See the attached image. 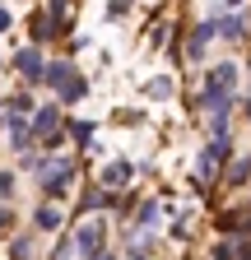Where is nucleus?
Wrapping results in <instances>:
<instances>
[{
    "label": "nucleus",
    "mask_w": 251,
    "mask_h": 260,
    "mask_svg": "<svg viewBox=\"0 0 251 260\" xmlns=\"http://www.w3.org/2000/svg\"><path fill=\"white\" fill-rule=\"evenodd\" d=\"M75 246H79L84 260H98V255H103V223H98V218L79 223V228H75Z\"/></svg>",
    "instance_id": "obj_3"
},
{
    "label": "nucleus",
    "mask_w": 251,
    "mask_h": 260,
    "mask_svg": "<svg viewBox=\"0 0 251 260\" xmlns=\"http://www.w3.org/2000/svg\"><path fill=\"white\" fill-rule=\"evenodd\" d=\"M233 88H237V65H233V60L214 65V70L205 75V84H200V107L214 116L218 135H224V116H228V107H233Z\"/></svg>",
    "instance_id": "obj_1"
},
{
    "label": "nucleus",
    "mask_w": 251,
    "mask_h": 260,
    "mask_svg": "<svg viewBox=\"0 0 251 260\" xmlns=\"http://www.w3.org/2000/svg\"><path fill=\"white\" fill-rule=\"evenodd\" d=\"M246 177H251V158H237L233 168H228V181H237V186H242Z\"/></svg>",
    "instance_id": "obj_15"
},
{
    "label": "nucleus",
    "mask_w": 251,
    "mask_h": 260,
    "mask_svg": "<svg viewBox=\"0 0 251 260\" xmlns=\"http://www.w3.org/2000/svg\"><path fill=\"white\" fill-rule=\"evenodd\" d=\"M56 130H60V112H56V107H42V112L33 116V140H42V144H47Z\"/></svg>",
    "instance_id": "obj_7"
},
{
    "label": "nucleus",
    "mask_w": 251,
    "mask_h": 260,
    "mask_svg": "<svg viewBox=\"0 0 251 260\" xmlns=\"http://www.w3.org/2000/svg\"><path fill=\"white\" fill-rule=\"evenodd\" d=\"M246 121H251V98H246Z\"/></svg>",
    "instance_id": "obj_22"
},
{
    "label": "nucleus",
    "mask_w": 251,
    "mask_h": 260,
    "mask_svg": "<svg viewBox=\"0 0 251 260\" xmlns=\"http://www.w3.org/2000/svg\"><path fill=\"white\" fill-rule=\"evenodd\" d=\"M33 223H38V228H42V233H51V228H60V209H56V205H42V209H38V218H33Z\"/></svg>",
    "instance_id": "obj_13"
},
{
    "label": "nucleus",
    "mask_w": 251,
    "mask_h": 260,
    "mask_svg": "<svg viewBox=\"0 0 251 260\" xmlns=\"http://www.w3.org/2000/svg\"><path fill=\"white\" fill-rule=\"evenodd\" d=\"M5 28H10V10H5V5H0V32H5Z\"/></svg>",
    "instance_id": "obj_20"
},
{
    "label": "nucleus",
    "mask_w": 251,
    "mask_h": 260,
    "mask_svg": "<svg viewBox=\"0 0 251 260\" xmlns=\"http://www.w3.org/2000/svg\"><path fill=\"white\" fill-rule=\"evenodd\" d=\"M70 172H75L70 162H51V168H47V177H42V190H47V195H60V190L70 186Z\"/></svg>",
    "instance_id": "obj_8"
},
{
    "label": "nucleus",
    "mask_w": 251,
    "mask_h": 260,
    "mask_svg": "<svg viewBox=\"0 0 251 260\" xmlns=\"http://www.w3.org/2000/svg\"><path fill=\"white\" fill-rule=\"evenodd\" d=\"M84 93H88V84H84V79H75L70 88H60V103H75V98H84Z\"/></svg>",
    "instance_id": "obj_16"
},
{
    "label": "nucleus",
    "mask_w": 251,
    "mask_h": 260,
    "mask_svg": "<svg viewBox=\"0 0 251 260\" xmlns=\"http://www.w3.org/2000/svg\"><path fill=\"white\" fill-rule=\"evenodd\" d=\"M42 14H47L51 38H56V32H70V5H51V10H42Z\"/></svg>",
    "instance_id": "obj_10"
},
{
    "label": "nucleus",
    "mask_w": 251,
    "mask_h": 260,
    "mask_svg": "<svg viewBox=\"0 0 251 260\" xmlns=\"http://www.w3.org/2000/svg\"><path fill=\"white\" fill-rule=\"evenodd\" d=\"M242 32H246V19H242V14H228L224 23H218V38H228V42L242 38Z\"/></svg>",
    "instance_id": "obj_12"
},
{
    "label": "nucleus",
    "mask_w": 251,
    "mask_h": 260,
    "mask_svg": "<svg viewBox=\"0 0 251 260\" xmlns=\"http://www.w3.org/2000/svg\"><path fill=\"white\" fill-rule=\"evenodd\" d=\"M172 93V79H149V98H168Z\"/></svg>",
    "instance_id": "obj_17"
},
{
    "label": "nucleus",
    "mask_w": 251,
    "mask_h": 260,
    "mask_svg": "<svg viewBox=\"0 0 251 260\" xmlns=\"http://www.w3.org/2000/svg\"><path fill=\"white\" fill-rule=\"evenodd\" d=\"M70 135L75 144H93V121H70Z\"/></svg>",
    "instance_id": "obj_14"
},
{
    "label": "nucleus",
    "mask_w": 251,
    "mask_h": 260,
    "mask_svg": "<svg viewBox=\"0 0 251 260\" xmlns=\"http://www.w3.org/2000/svg\"><path fill=\"white\" fill-rule=\"evenodd\" d=\"M131 177H135V162H112V168L103 172V181H107V186H125Z\"/></svg>",
    "instance_id": "obj_11"
},
{
    "label": "nucleus",
    "mask_w": 251,
    "mask_h": 260,
    "mask_svg": "<svg viewBox=\"0 0 251 260\" xmlns=\"http://www.w3.org/2000/svg\"><path fill=\"white\" fill-rule=\"evenodd\" d=\"M42 79H47V84H51V88L60 93V88H70V84H75L79 75H75V65H70V60H51L47 70H42Z\"/></svg>",
    "instance_id": "obj_6"
},
{
    "label": "nucleus",
    "mask_w": 251,
    "mask_h": 260,
    "mask_svg": "<svg viewBox=\"0 0 251 260\" xmlns=\"http://www.w3.org/2000/svg\"><path fill=\"white\" fill-rule=\"evenodd\" d=\"M131 260H149V255H131Z\"/></svg>",
    "instance_id": "obj_24"
},
{
    "label": "nucleus",
    "mask_w": 251,
    "mask_h": 260,
    "mask_svg": "<svg viewBox=\"0 0 251 260\" xmlns=\"http://www.w3.org/2000/svg\"><path fill=\"white\" fill-rule=\"evenodd\" d=\"M14 70H19L28 84H38V79H42V51H38V47H19V51H14Z\"/></svg>",
    "instance_id": "obj_5"
},
{
    "label": "nucleus",
    "mask_w": 251,
    "mask_h": 260,
    "mask_svg": "<svg viewBox=\"0 0 251 260\" xmlns=\"http://www.w3.org/2000/svg\"><path fill=\"white\" fill-rule=\"evenodd\" d=\"M10 218H14V214H10L5 205H0V228H10Z\"/></svg>",
    "instance_id": "obj_21"
},
{
    "label": "nucleus",
    "mask_w": 251,
    "mask_h": 260,
    "mask_svg": "<svg viewBox=\"0 0 251 260\" xmlns=\"http://www.w3.org/2000/svg\"><path fill=\"white\" fill-rule=\"evenodd\" d=\"M228 153H233L228 135H214V140L200 149V158H196V181H200V186H205V181H214V172L228 162Z\"/></svg>",
    "instance_id": "obj_2"
},
{
    "label": "nucleus",
    "mask_w": 251,
    "mask_h": 260,
    "mask_svg": "<svg viewBox=\"0 0 251 260\" xmlns=\"http://www.w3.org/2000/svg\"><path fill=\"white\" fill-rule=\"evenodd\" d=\"M10 112H19V116H23V112H33V98H28V93H19L14 103H10Z\"/></svg>",
    "instance_id": "obj_19"
},
{
    "label": "nucleus",
    "mask_w": 251,
    "mask_h": 260,
    "mask_svg": "<svg viewBox=\"0 0 251 260\" xmlns=\"http://www.w3.org/2000/svg\"><path fill=\"white\" fill-rule=\"evenodd\" d=\"M28 144H33V130H28V121L10 112V149H28Z\"/></svg>",
    "instance_id": "obj_9"
},
{
    "label": "nucleus",
    "mask_w": 251,
    "mask_h": 260,
    "mask_svg": "<svg viewBox=\"0 0 251 260\" xmlns=\"http://www.w3.org/2000/svg\"><path fill=\"white\" fill-rule=\"evenodd\" d=\"M14 195V172H0V200H10Z\"/></svg>",
    "instance_id": "obj_18"
},
{
    "label": "nucleus",
    "mask_w": 251,
    "mask_h": 260,
    "mask_svg": "<svg viewBox=\"0 0 251 260\" xmlns=\"http://www.w3.org/2000/svg\"><path fill=\"white\" fill-rule=\"evenodd\" d=\"M214 32H218V23H214V19H200V23H191V38H186V56H191V60H200Z\"/></svg>",
    "instance_id": "obj_4"
},
{
    "label": "nucleus",
    "mask_w": 251,
    "mask_h": 260,
    "mask_svg": "<svg viewBox=\"0 0 251 260\" xmlns=\"http://www.w3.org/2000/svg\"><path fill=\"white\" fill-rule=\"evenodd\" d=\"M98 260H112V251H103V255H98Z\"/></svg>",
    "instance_id": "obj_23"
}]
</instances>
